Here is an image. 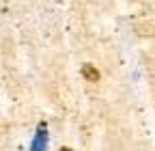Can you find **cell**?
Listing matches in <instances>:
<instances>
[{
  "label": "cell",
  "mask_w": 155,
  "mask_h": 151,
  "mask_svg": "<svg viewBox=\"0 0 155 151\" xmlns=\"http://www.w3.org/2000/svg\"><path fill=\"white\" fill-rule=\"evenodd\" d=\"M61 151H71V149H69V147H63V149H61Z\"/></svg>",
  "instance_id": "3"
},
{
  "label": "cell",
  "mask_w": 155,
  "mask_h": 151,
  "mask_svg": "<svg viewBox=\"0 0 155 151\" xmlns=\"http://www.w3.org/2000/svg\"><path fill=\"white\" fill-rule=\"evenodd\" d=\"M48 143H50V138H48V125L45 123H39V127L35 132V138L30 143V151H48Z\"/></svg>",
  "instance_id": "1"
},
{
  "label": "cell",
  "mask_w": 155,
  "mask_h": 151,
  "mask_svg": "<svg viewBox=\"0 0 155 151\" xmlns=\"http://www.w3.org/2000/svg\"><path fill=\"white\" fill-rule=\"evenodd\" d=\"M82 76H84L86 82H97V80H99V71H97L91 63H86V65L82 67Z\"/></svg>",
  "instance_id": "2"
}]
</instances>
